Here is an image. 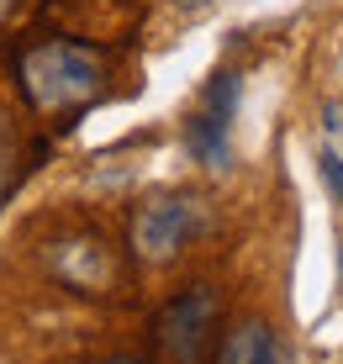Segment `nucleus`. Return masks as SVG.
<instances>
[{
    "instance_id": "obj_1",
    "label": "nucleus",
    "mask_w": 343,
    "mask_h": 364,
    "mask_svg": "<svg viewBox=\"0 0 343 364\" xmlns=\"http://www.w3.org/2000/svg\"><path fill=\"white\" fill-rule=\"evenodd\" d=\"M106 58L85 43H37L21 58V95L37 111H74L100 95Z\"/></svg>"
},
{
    "instance_id": "obj_2",
    "label": "nucleus",
    "mask_w": 343,
    "mask_h": 364,
    "mask_svg": "<svg viewBox=\"0 0 343 364\" xmlns=\"http://www.w3.org/2000/svg\"><path fill=\"white\" fill-rule=\"evenodd\" d=\"M238 100H243V74L238 69H217L201 90L196 111L185 117V154L196 159L201 169L222 174L233 169V117Z\"/></svg>"
},
{
    "instance_id": "obj_3",
    "label": "nucleus",
    "mask_w": 343,
    "mask_h": 364,
    "mask_svg": "<svg viewBox=\"0 0 343 364\" xmlns=\"http://www.w3.org/2000/svg\"><path fill=\"white\" fill-rule=\"evenodd\" d=\"M206 232V200L190 191H169L137 206L132 217V254L143 264H174L190 237Z\"/></svg>"
},
{
    "instance_id": "obj_4",
    "label": "nucleus",
    "mask_w": 343,
    "mask_h": 364,
    "mask_svg": "<svg viewBox=\"0 0 343 364\" xmlns=\"http://www.w3.org/2000/svg\"><path fill=\"white\" fill-rule=\"evenodd\" d=\"M222 301L211 285H185L180 296H169L154 317V343L169 354L174 364H206L211 333H217Z\"/></svg>"
},
{
    "instance_id": "obj_5",
    "label": "nucleus",
    "mask_w": 343,
    "mask_h": 364,
    "mask_svg": "<svg viewBox=\"0 0 343 364\" xmlns=\"http://www.w3.org/2000/svg\"><path fill=\"white\" fill-rule=\"evenodd\" d=\"M48 269L80 296H106L111 285H117V254H111V243L95 237V232L53 237V243H48Z\"/></svg>"
},
{
    "instance_id": "obj_6",
    "label": "nucleus",
    "mask_w": 343,
    "mask_h": 364,
    "mask_svg": "<svg viewBox=\"0 0 343 364\" xmlns=\"http://www.w3.org/2000/svg\"><path fill=\"white\" fill-rule=\"evenodd\" d=\"M217 364H290V343L275 322L264 317H248L238 328L222 333L217 343Z\"/></svg>"
},
{
    "instance_id": "obj_7",
    "label": "nucleus",
    "mask_w": 343,
    "mask_h": 364,
    "mask_svg": "<svg viewBox=\"0 0 343 364\" xmlns=\"http://www.w3.org/2000/svg\"><path fill=\"white\" fill-rule=\"evenodd\" d=\"M317 174H322L327 196H333V206L343 211V154L338 148H322V159H317Z\"/></svg>"
},
{
    "instance_id": "obj_8",
    "label": "nucleus",
    "mask_w": 343,
    "mask_h": 364,
    "mask_svg": "<svg viewBox=\"0 0 343 364\" xmlns=\"http://www.w3.org/2000/svg\"><path fill=\"white\" fill-rule=\"evenodd\" d=\"M0 200H6V143H0Z\"/></svg>"
},
{
    "instance_id": "obj_9",
    "label": "nucleus",
    "mask_w": 343,
    "mask_h": 364,
    "mask_svg": "<svg viewBox=\"0 0 343 364\" xmlns=\"http://www.w3.org/2000/svg\"><path fill=\"white\" fill-rule=\"evenodd\" d=\"M180 11H201V6H211V0H174Z\"/></svg>"
},
{
    "instance_id": "obj_10",
    "label": "nucleus",
    "mask_w": 343,
    "mask_h": 364,
    "mask_svg": "<svg viewBox=\"0 0 343 364\" xmlns=\"http://www.w3.org/2000/svg\"><path fill=\"white\" fill-rule=\"evenodd\" d=\"M106 364H148V359H137V354H117V359H106Z\"/></svg>"
},
{
    "instance_id": "obj_11",
    "label": "nucleus",
    "mask_w": 343,
    "mask_h": 364,
    "mask_svg": "<svg viewBox=\"0 0 343 364\" xmlns=\"http://www.w3.org/2000/svg\"><path fill=\"white\" fill-rule=\"evenodd\" d=\"M6 11H11V0H0V21H6Z\"/></svg>"
}]
</instances>
